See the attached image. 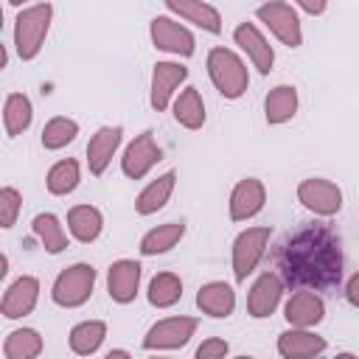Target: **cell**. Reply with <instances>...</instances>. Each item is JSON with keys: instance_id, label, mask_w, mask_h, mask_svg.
Listing matches in <instances>:
<instances>
[{"instance_id": "obj_1", "label": "cell", "mask_w": 359, "mask_h": 359, "mask_svg": "<svg viewBox=\"0 0 359 359\" xmlns=\"http://www.w3.org/2000/svg\"><path fill=\"white\" fill-rule=\"evenodd\" d=\"M275 266L286 286L325 292L342 280V241L328 224H303L275 250Z\"/></svg>"}, {"instance_id": "obj_2", "label": "cell", "mask_w": 359, "mask_h": 359, "mask_svg": "<svg viewBox=\"0 0 359 359\" xmlns=\"http://www.w3.org/2000/svg\"><path fill=\"white\" fill-rule=\"evenodd\" d=\"M205 67H208V76H210V81H213V87L219 90L222 98L236 101V98H241L247 93V87H250V70H247L244 59L236 50L222 48V45L210 48L208 50V59H205Z\"/></svg>"}, {"instance_id": "obj_3", "label": "cell", "mask_w": 359, "mask_h": 359, "mask_svg": "<svg viewBox=\"0 0 359 359\" xmlns=\"http://www.w3.org/2000/svg\"><path fill=\"white\" fill-rule=\"evenodd\" d=\"M50 20H53V6L45 0V3H34L28 8H22L14 20V48H17V56L22 62H31L39 56L42 45H45V36L50 31Z\"/></svg>"}, {"instance_id": "obj_4", "label": "cell", "mask_w": 359, "mask_h": 359, "mask_svg": "<svg viewBox=\"0 0 359 359\" xmlns=\"http://www.w3.org/2000/svg\"><path fill=\"white\" fill-rule=\"evenodd\" d=\"M93 289H95V269L90 264L79 261V264L65 266L56 275V280L50 286V300L62 309H79L90 300Z\"/></svg>"}, {"instance_id": "obj_5", "label": "cell", "mask_w": 359, "mask_h": 359, "mask_svg": "<svg viewBox=\"0 0 359 359\" xmlns=\"http://www.w3.org/2000/svg\"><path fill=\"white\" fill-rule=\"evenodd\" d=\"M269 236H272V230L266 224L247 227L236 236V241H233V275L238 283H244L255 272V266L261 264V258L269 247Z\"/></svg>"}, {"instance_id": "obj_6", "label": "cell", "mask_w": 359, "mask_h": 359, "mask_svg": "<svg viewBox=\"0 0 359 359\" xmlns=\"http://www.w3.org/2000/svg\"><path fill=\"white\" fill-rule=\"evenodd\" d=\"M297 202L323 219H331L342 210V188L325 177H306L297 182Z\"/></svg>"}, {"instance_id": "obj_7", "label": "cell", "mask_w": 359, "mask_h": 359, "mask_svg": "<svg viewBox=\"0 0 359 359\" xmlns=\"http://www.w3.org/2000/svg\"><path fill=\"white\" fill-rule=\"evenodd\" d=\"M258 20L269 28V34L286 45V48H300L303 45V25H300V17L297 11L283 3V0H269L264 6H258Z\"/></svg>"}, {"instance_id": "obj_8", "label": "cell", "mask_w": 359, "mask_h": 359, "mask_svg": "<svg viewBox=\"0 0 359 359\" xmlns=\"http://www.w3.org/2000/svg\"><path fill=\"white\" fill-rule=\"evenodd\" d=\"M199 328V320L196 317H163L157 320L146 337H143V351H177L182 345L191 342V337L196 334Z\"/></svg>"}, {"instance_id": "obj_9", "label": "cell", "mask_w": 359, "mask_h": 359, "mask_svg": "<svg viewBox=\"0 0 359 359\" xmlns=\"http://www.w3.org/2000/svg\"><path fill=\"white\" fill-rule=\"evenodd\" d=\"M149 36H151V45L157 50H165V53L182 56V59L194 56V50H196L194 34L182 22H177L174 17H165V14H160L149 22Z\"/></svg>"}, {"instance_id": "obj_10", "label": "cell", "mask_w": 359, "mask_h": 359, "mask_svg": "<svg viewBox=\"0 0 359 359\" xmlns=\"http://www.w3.org/2000/svg\"><path fill=\"white\" fill-rule=\"evenodd\" d=\"M160 160H163V149L154 143V132L146 129V132H140V135L123 149L121 171H123L129 180H143Z\"/></svg>"}, {"instance_id": "obj_11", "label": "cell", "mask_w": 359, "mask_h": 359, "mask_svg": "<svg viewBox=\"0 0 359 359\" xmlns=\"http://www.w3.org/2000/svg\"><path fill=\"white\" fill-rule=\"evenodd\" d=\"M283 292H286V283L278 272H261L247 292V314L252 320H266L280 306Z\"/></svg>"}, {"instance_id": "obj_12", "label": "cell", "mask_w": 359, "mask_h": 359, "mask_svg": "<svg viewBox=\"0 0 359 359\" xmlns=\"http://www.w3.org/2000/svg\"><path fill=\"white\" fill-rule=\"evenodd\" d=\"M266 202V185L258 177H244L233 185L230 191V219L233 222H250L252 216H258L264 210Z\"/></svg>"}, {"instance_id": "obj_13", "label": "cell", "mask_w": 359, "mask_h": 359, "mask_svg": "<svg viewBox=\"0 0 359 359\" xmlns=\"http://www.w3.org/2000/svg\"><path fill=\"white\" fill-rule=\"evenodd\" d=\"M233 42L247 53V59L252 62V67L266 76L275 65V50L269 45V39L261 34V28L255 22H238L236 31H233Z\"/></svg>"}, {"instance_id": "obj_14", "label": "cell", "mask_w": 359, "mask_h": 359, "mask_svg": "<svg viewBox=\"0 0 359 359\" xmlns=\"http://www.w3.org/2000/svg\"><path fill=\"white\" fill-rule=\"evenodd\" d=\"M188 79V67L180 62H157L151 70V93H149V104L154 112H163L171 101L177 87Z\"/></svg>"}, {"instance_id": "obj_15", "label": "cell", "mask_w": 359, "mask_h": 359, "mask_svg": "<svg viewBox=\"0 0 359 359\" xmlns=\"http://www.w3.org/2000/svg\"><path fill=\"white\" fill-rule=\"evenodd\" d=\"M140 278H143V266L132 258H118L112 261L109 272H107V292L115 303L126 306L137 297L140 292Z\"/></svg>"}, {"instance_id": "obj_16", "label": "cell", "mask_w": 359, "mask_h": 359, "mask_svg": "<svg viewBox=\"0 0 359 359\" xmlns=\"http://www.w3.org/2000/svg\"><path fill=\"white\" fill-rule=\"evenodd\" d=\"M36 300H39V280H36L34 275H22V278H17V280L3 292L0 314H3L6 320L28 317V314L36 309Z\"/></svg>"}, {"instance_id": "obj_17", "label": "cell", "mask_w": 359, "mask_h": 359, "mask_svg": "<svg viewBox=\"0 0 359 359\" xmlns=\"http://www.w3.org/2000/svg\"><path fill=\"white\" fill-rule=\"evenodd\" d=\"M283 317L289 325H297V328H314L325 320V303L317 292L311 289H300L294 292L286 303H283Z\"/></svg>"}, {"instance_id": "obj_18", "label": "cell", "mask_w": 359, "mask_h": 359, "mask_svg": "<svg viewBox=\"0 0 359 359\" xmlns=\"http://www.w3.org/2000/svg\"><path fill=\"white\" fill-rule=\"evenodd\" d=\"M328 342L325 337L314 334L311 328H286L283 334H278V353L283 359H309V356H320L325 353Z\"/></svg>"}, {"instance_id": "obj_19", "label": "cell", "mask_w": 359, "mask_h": 359, "mask_svg": "<svg viewBox=\"0 0 359 359\" xmlns=\"http://www.w3.org/2000/svg\"><path fill=\"white\" fill-rule=\"evenodd\" d=\"M123 140V129L121 126H101L90 143H87V168L93 177H101L107 171V165L112 163L118 146Z\"/></svg>"}, {"instance_id": "obj_20", "label": "cell", "mask_w": 359, "mask_h": 359, "mask_svg": "<svg viewBox=\"0 0 359 359\" xmlns=\"http://www.w3.org/2000/svg\"><path fill=\"white\" fill-rule=\"evenodd\" d=\"M196 306L202 314H208L213 320H224L236 309V289L224 280H208L196 292Z\"/></svg>"}, {"instance_id": "obj_21", "label": "cell", "mask_w": 359, "mask_h": 359, "mask_svg": "<svg viewBox=\"0 0 359 359\" xmlns=\"http://www.w3.org/2000/svg\"><path fill=\"white\" fill-rule=\"evenodd\" d=\"M165 8L171 14H177L185 22H194L196 28L208 31V34H219L222 31V14L219 8H213L205 0H163Z\"/></svg>"}, {"instance_id": "obj_22", "label": "cell", "mask_w": 359, "mask_h": 359, "mask_svg": "<svg viewBox=\"0 0 359 359\" xmlns=\"http://www.w3.org/2000/svg\"><path fill=\"white\" fill-rule=\"evenodd\" d=\"M174 185H177V171H165V174H160L157 180H151V182L137 194V199H135V210H137L140 216H151V213L163 210V208L168 205L171 194H174Z\"/></svg>"}, {"instance_id": "obj_23", "label": "cell", "mask_w": 359, "mask_h": 359, "mask_svg": "<svg viewBox=\"0 0 359 359\" xmlns=\"http://www.w3.org/2000/svg\"><path fill=\"white\" fill-rule=\"evenodd\" d=\"M67 230L76 241L93 244L104 230V216L95 205H73L67 210Z\"/></svg>"}, {"instance_id": "obj_24", "label": "cell", "mask_w": 359, "mask_h": 359, "mask_svg": "<svg viewBox=\"0 0 359 359\" xmlns=\"http://www.w3.org/2000/svg\"><path fill=\"white\" fill-rule=\"evenodd\" d=\"M297 112V90L292 84H278L266 93L264 98V118L272 126H280L286 121H292Z\"/></svg>"}, {"instance_id": "obj_25", "label": "cell", "mask_w": 359, "mask_h": 359, "mask_svg": "<svg viewBox=\"0 0 359 359\" xmlns=\"http://www.w3.org/2000/svg\"><path fill=\"white\" fill-rule=\"evenodd\" d=\"M174 121L182 126V129H202L205 126V101H202V93L196 87H185L174 101Z\"/></svg>"}, {"instance_id": "obj_26", "label": "cell", "mask_w": 359, "mask_h": 359, "mask_svg": "<svg viewBox=\"0 0 359 359\" xmlns=\"http://www.w3.org/2000/svg\"><path fill=\"white\" fill-rule=\"evenodd\" d=\"M185 236V222H165L151 227L143 238H140V255L151 258V255H163L168 250H174Z\"/></svg>"}, {"instance_id": "obj_27", "label": "cell", "mask_w": 359, "mask_h": 359, "mask_svg": "<svg viewBox=\"0 0 359 359\" xmlns=\"http://www.w3.org/2000/svg\"><path fill=\"white\" fill-rule=\"evenodd\" d=\"M31 233L39 238V244L50 255H59L67 250V230L59 222V216H53V213H36L31 219Z\"/></svg>"}, {"instance_id": "obj_28", "label": "cell", "mask_w": 359, "mask_h": 359, "mask_svg": "<svg viewBox=\"0 0 359 359\" xmlns=\"http://www.w3.org/2000/svg\"><path fill=\"white\" fill-rule=\"evenodd\" d=\"M34 121V107L25 93H8L3 101V126L8 137L22 135Z\"/></svg>"}, {"instance_id": "obj_29", "label": "cell", "mask_w": 359, "mask_h": 359, "mask_svg": "<svg viewBox=\"0 0 359 359\" xmlns=\"http://www.w3.org/2000/svg\"><path fill=\"white\" fill-rule=\"evenodd\" d=\"M104 337H107V323L104 320H81L70 328L67 342H70V351L76 356H93L101 348Z\"/></svg>"}, {"instance_id": "obj_30", "label": "cell", "mask_w": 359, "mask_h": 359, "mask_svg": "<svg viewBox=\"0 0 359 359\" xmlns=\"http://www.w3.org/2000/svg\"><path fill=\"white\" fill-rule=\"evenodd\" d=\"M79 182H81V168H79V163H76L73 157H65V160L53 163V165L48 168V174H45V188H48L53 196H67V194H73V191L79 188Z\"/></svg>"}, {"instance_id": "obj_31", "label": "cell", "mask_w": 359, "mask_h": 359, "mask_svg": "<svg viewBox=\"0 0 359 359\" xmlns=\"http://www.w3.org/2000/svg\"><path fill=\"white\" fill-rule=\"evenodd\" d=\"M146 297H149V306H154V309H171V306H177L180 297H182V280H180V275H174V272H157L149 280Z\"/></svg>"}, {"instance_id": "obj_32", "label": "cell", "mask_w": 359, "mask_h": 359, "mask_svg": "<svg viewBox=\"0 0 359 359\" xmlns=\"http://www.w3.org/2000/svg\"><path fill=\"white\" fill-rule=\"evenodd\" d=\"M42 337L36 328H14L3 342L6 359H36L42 353Z\"/></svg>"}, {"instance_id": "obj_33", "label": "cell", "mask_w": 359, "mask_h": 359, "mask_svg": "<svg viewBox=\"0 0 359 359\" xmlns=\"http://www.w3.org/2000/svg\"><path fill=\"white\" fill-rule=\"evenodd\" d=\"M76 135H79V123H76L73 118H67V115H56V118H50V121L42 126L39 143H42V149H48V151H59V149H65L67 143H73Z\"/></svg>"}, {"instance_id": "obj_34", "label": "cell", "mask_w": 359, "mask_h": 359, "mask_svg": "<svg viewBox=\"0 0 359 359\" xmlns=\"http://www.w3.org/2000/svg\"><path fill=\"white\" fill-rule=\"evenodd\" d=\"M22 210V194L14 188V185H6L0 191V224L8 230L17 224V216Z\"/></svg>"}, {"instance_id": "obj_35", "label": "cell", "mask_w": 359, "mask_h": 359, "mask_svg": "<svg viewBox=\"0 0 359 359\" xmlns=\"http://www.w3.org/2000/svg\"><path fill=\"white\" fill-rule=\"evenodd\" d=\"M230 353V345L222 337H208L199 348H196V359H222Z\"/></svg>"}, {"instance_id": "obj_36", "label": "cell", "mask_w": 359, "mask_h": 359, "mask_svg": "<svg viewBox=\"0 0 359 359\" xmlns=\"http://www.w3.org/2000/svg\"><path fill=\"white\" fill-rule=\"evenodd\" d=\"M345 300H348L353 309H359V272H353V275L348 278V283H345Z\"/></svg>"}, {"instance_id": "obj_37", "label": "cell", "mask_w": 359, "mask_h": 359, "mask_svg": "<svg viewBox=\"0 0 359 359\" xmlns=\"http://www.w3.org/2000/svg\"><path fill=\"white\" fill-rule=\"evenodd\" d=\"M306 14H311V17H320V14H325V8H328V0H294Z\"/></svg>"}, {"instance_id": "obj_38", "label": "cell", "mask_w": 359, "mask_h": 359, "mask_svg": "<svg viewBox=\"0 0 359 359\" xmlns=\"http://www.w3.org/2000/svg\"><path fill=\"white\" fill-rule=\"evenodd\" d=\"M6 272H8V258H6V255H3V258H0V278H3V275H6Z\"/></svg>"}, {"instance_id": "obj_39", "label": "cell", "mask_w": 359, "mask_h": 359, "mask_svg": "<svg viewBox=\"0 0 359 359\" xmlns=\"http://www.w3.org/2000/svg\"><path fill=\"white\" fill-rule=\"evenodd\" d=\"M107 356H109V359H112V356H129V351H121V348H115V351H109Z\"/></svg>"}, {"instance_id": "obj_40", "label": "cell", "mask_w": 359, "mask_h": 359, "mask_svg": "<svg viewBox=\"0 0 359 359\" xmlns=\"http://www.w3.org/2000/svg\"><path fill=\"white\" fill-rule=\"evenodd\" d=\"M8 6H22V3H28V0H6Z\"/></svg>"}]
</instances>
